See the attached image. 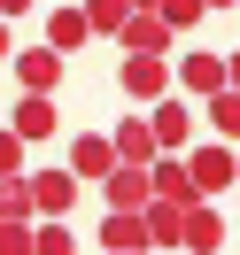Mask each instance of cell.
<instances>
[{
	"instance_id": "cell-26",
	"label": "cell",
	"mask_w": 240,
	"mask_h": 255,
	"mask_svg": "<svg viewBox=\"0 0 240 255\" xmlns=\"http://www.w3.org/2000/svg\"><path fill=\"white\" fill-rule=\"evenodd\" d=\"M202 8H240V0H202Z\"/></svg>"
},
{
	"instance_id": "cell-11",
	"label": "cell",
	"mask_w": 240,
	"mask_h": 255,
	"mask_svg": "<svg viewBox=\"0 0 240 255\" xmlns=\"http://www.w3.org/2000/svg\"><path fill=\"white\" fill-rule=\"evenodd\" d=\"M109 147H116V162H140V170L163 155V147H155V131H147V116H124V124L109 131Z\"/></svg>"
},
{
	"instance_id": "cell-19",
	"label": "cell",
	"mask_w": 240,
	"mask_h": 255,
	"mask_svg": "<svg viewBox=\"0 0 240 255\" xmlns=\"http://www.w3.org/2000/svg\"><path fill=\"white\" fill-rule=\"evenodd\" d=\"M155 16H163V23H171V31H178V39H194V23H202V16H209V8H202V0H155Z\"/></svg>"
},
{
	"instance_id": "cell-8",
	"label": "cell",
	"mask_w": 240,
	"mask_h": 255,
	"mask_svg": "<svg viewBox=\"0 0 240 255\" xmlns=\"http://www.w3.org/2000/svg\"><path fill=\"white\" fill-rule=\"evenodd\" d=\"M178 248H186V255H217V248H225L217 201H186V217H178Z\"/></svg>"
},
{
	"instance_id": "cell-5",
	"label": "cell",
	"mask_w": 240,
	"mask_h": 255,
	"mask_svg": "<svg viewBox=\"0 0 240 255\" xmlns=\"http://www.w3.org/2000/svg\"><path fill=\"white\" fill-rule=\"evenodd\" d=\"M147 131H155L163 155H186V147H194V101H186V93H163L155 116H147Z\"/></svg>"
},
{
	"instance_id": "cell-28",
	"label": "cell",
	"mask_w": 240,
	"mask_h": 255,
	"mask_svg": "<svg viewBox=\"0 0 240 255\" xmlns=\"http://www.w3.org/2000/svg\"><path fill=\"white\" fill-rule=\"evenodd\" d=\"M132 255H147V248H132Z\"/></svg>"
},
{
	"instance_id": "cell-16",
	"label": "cell",
	"mask_w": 240,
	"mask_h": 255,
	"mask_svg": "<svg viewBox=\"0 0 240 255\" xmlns=\"http://www.w3.org/2000/svg\"><path fill=\"white\" fill-rule=\"evenodd\" d=\"M0 217H8V224H31V217H39L31 178H23V170H16V178H0Z\"/></svg>"
},
{
	"instance_id": "cell-9",
	"label": "cell",
	"mask_w": 240,
	"mask_h": 255,
	"mask_svg": "<svg viewBox=\"0 0 240 255\" xmlns=\"http://www.w3.org/2000/svg\"><path fill=\"white\" fill-rule=\"evenodd\" d=\"M109 170H116L109 131H78V139H70V178H78V186H101Z\"/></svg>"
},
{
	"instance_id": "cell-1",
	"label": "cell",
	"mask_w": 240,
	"mask_h": 255,
	"mask_svg": "<svg viewBox=\"0 0 240 255\" xmlns=\"http://www.w3.org/2000/svg\"><path fill=\"white\" fill-rule=\"evenodd\" d=\"M178 162H186V186H194V201H217V193L233 186V139H194Z\"/></svg>"
},
{
	"instance_id": "cell-23",
	"label": "cell",
	"mask_w": 240,
	"mask_h": 255,
	"mask_svg": "<svg viewBox=\"0 0 240 255\" xmlns=\"http://www.w3.org/2000/svg\"><path fill=\"white\" fill-rule=\"evenodd\" d=\"M225 85H233V93H240V54H225Z\"/></svg>"
},
{
	"instance_id": "cell-6",
	"label": "cell",
	"mask_w": 240,
	"mask_h": 255,
	"mask_svg": "<svg viewBox=\"0 0 240 255\" xmlns=\"http://www.w3.org/2000/svg\"><path fill=\"white\" fill-rule=\"evenodd\" d=\"M116 47H124V54H171V47H178V31L155 16V8H132V16L116 23Z\"/></svg>"
},
{
	"instance_id": "cell-25",
	"label": "cell",
	"mask_w": 240,
	"mask_h": 255,
	"mask_svg": "<svg viewBox=\"0 0 240 255\" xmlns=\"http://www.w3.org/2000/svg\"><path fill=\"white\" fill-rule=\"evenodd\" d=\"M233 186H240V139H233Z\"/></svg>"
},
{
	"instance_id": "cell-18",
	"label": "cell",
	"mask_w": 240,
	"mask_h": 255,
	"mask_svg": "<svg viewBox=\"0 0 240 255\" xmlns=\"http://www.w3.org/2000/svg\"><path fill=\"white\" fill-rule=\"evenodd\" d=\"M78 8H85V23H93L101 39H116V23L132 16V0H78Z\"/></svg>"
},
{
	"instance_id": "cell-12",
	"label": "cell",
	"mask_w": 240,
	"mask_h": 255,
	"mask_svg": "<svg viewBox=\"0 0 240 255\" xmlns=\"http://www.w3.org/2000/svg\"><path fill=\"white\" fill-rule=\"evenodd\" d=\"M101 201H109V209H140L147 201V170H140V162H116V170L101 178Z\"/></svg>"
},
{
	"instance_id": "cell-14",
	"label": "cell",
	"mask_w": 240,
	"mask_h": 255,
	"mask_svg": "<svg viewBox=\"0 0 240 255\" xmlns=\"http://www.w3.org/2000/svg\"><path fill=\"white\" fill-rule=\"evenodd\" d=\"M85 39H93V23H85V8H54V16H47V47H54V54H78Z\"/></svg>"
},
{
	"instance_id": "cell-15",
	"label": "cell",
	"mask_w": 240,
	"mask_h": 255,
	"mask_svg": "<svg viewBox=\"0 0 240 255\" xmlns=\"http://www.w3.org/2000/svg\"><path fill=\"white\" fill-rule=\"evenodd\" d=\"M31 255H78L70 217H31Z\"/></svg>"
},
{
	"instance_id": "cell-22",
	"label": "cell",
	"mask_w": 240,
	"mask_h": 255,
	"mask_svg": "<svg viewBox=\"0 0 240 255\" xmlns=\"http://www.w3.org/2000/svg\"><path fill=\"white\" fill-rule=\"evenodd\" d=\"M16 16H31V0H0V23H16Z\"/></svg>"
},
{
	"instance_id": "cell-4",
	"label": "cell",
	"mask_w": 240,
	"mask_h": 255,
	"mask_svg": "<svg viewBox=\"0 0 240 255\" xmlns=\"http://www.w3.org/2000/svg\"><path fill=\"white\" fill-rule=\"evenodd\" d=\"M171 93H186V101H209V93H225V54H209V47H186L171 62Z\"/></svg>"
},
{
	"instance_id": "cell-24",
	"label": "cell",
	"mask_w": 240,
	"mask_h": 255,
	"mask_svg": "<svg viewBox=\"0 0 240 255\" xmlns=\"http://www.w3.org/2000/svg\"><path fill=\"white\" fill-rule=\"evenodd\" d=\"M8 54H16V47H8V23H0V62H8Z\"/></svg>"
},
{
	"instance_id": "cell-3",
	"label": "cell",
	"mask_w": 240,
	"mask_h": 255,
	"mask_svg": "<svg viewBox=\"0 0 240 255\" xmlns=\"http://www.w3.org/2000/svg\"><path fill=\"white\" fill-rule=\"evenodd\" d=\"M0 70L16 78L23 93H54V85L70 78V62H62V54L47 47V39H39V47H16V54H8V62H0Z\"/></svg>"
},
{
	"instance_id": "cell-21",
	"label": "cell",
	"mask_w": 240,
	"mask_h": 255,
	"mask_svg": "<svg viewBox=\"0 0 240 255\" xmlns=\"http://www.w3.org/2000/svg\"><path fill=\"white\" fill-rule=\"evenodd\" d=\"M0 255H31V224H8V217H0Z\"/></svg>"
},
{
	"instance_id": "cell-13",
	"label": "cell",
	"mask_w": 240,
	"mask_h": 255,
	"mask_svg": "<svg viewBox=\"0 0 240 255\" xmlns=\"http://www.w3.org/2000/svg\"><path fill=\"white\" fill-rule=\"evenodd\" d=\"M101 248H109V255L147 248V224H140V209H109V224H101Z\"/></svg>"
},
{
	"instance_id": "cell-7",
	"label": "cell",
	"mask_w": 240,
	"mask_h": 255,
	"mask_svg": "<svg viewBox=\"0 0 240 255\" xmlns=\"http://www.w3.org/2000/svg\"><path fill=\"white\" fill-rule=\"evenodd\" d=\"M8 131H16L23 147L54 139V131H62V109H54V93H23V101H16V116H8Z\"/></svg>"
},
{
	"instance_id": "cell-10",
	"label": "cell",
	"mask_w": 240,
	"mask_h": 255,
	"mask_svg": "<svg viewBox=\"0 0 240 255\" xmlns=\"http://www.w3.org/2000/svg\"><path fill=\"white\" fill-rule=\"evenodd\" d=\"M23 178H31L39 217H70V209H78V178H70V162H62V170H23Z\"/></svg>"
},
{
	"instance_id": "cell-27",
	"label": "cell",
	"mask_w": 240,
	"mask_h": 255,
	"mask_svg": "<svg viewBox=\"0 0 240 255\" xmlns=\"http://www.w3.org/2000/svg\"><path fill=\"white\" fill-rule=\"evenodd\" d=\"M132 8H155V0H132Z\"/></svg>"
},
{
	"instance_id": "cell-2",
	"label": "cell",
	"mask_w": 240,
	"mask_h": 255,
	"mask_svg": "<svg viewBox=\"0 0 240 255\" xmlns=\"http://www.w3.org/2000/svg\"><path fill=\"white\" fill-rule=\"evenodd\" d=\"M116 93L140 101V109H155V101L171 93V54H124V62H116Z\"/></svg>"
},
{
	"instance_id": "cell-17",
	"label": "cell",
	"mask_w": 240,
	"mask_h": 255,
	"mask_svg": "<svg viewBox=\"0 0 240 255\" xmlns=\"http://www.w3.org/2000/svg\"><path fill=\"white\" fill-rule=\"evenodd\" d=\"M202 109H209V131H217V139H240V93H233V85H225V93H209Z\"/></svg>"
},
{
	"instance_id": "cell-20",
	"label": "cell",
	"mask_w": 240,
	"mask_h": 255,
	"mask_svg": "<svg viewBox=\"0 0 240 255\" xmlns=\"http://www.w3.org/2000/svg\"><path fill=\"white\" fill-rule=\"evenodd\" d=\"M16 170H23V139L0 124V178H16Z\"/></svg>"
}]
</instances>
